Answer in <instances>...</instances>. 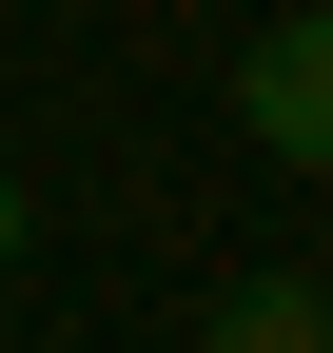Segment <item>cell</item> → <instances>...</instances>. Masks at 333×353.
Instances as JSON below:
<instances>
[{
    "label": "cell",
    "mask_w": 333,
    "mask_h": 353,
    "mask_svg": "<svg viewBox=\"0 0 333 353\" xmlns=\"http://www.w3.org/2000/svg\"><path fill=\"white\" fill-rule=\"evenodd\" d=\"M0 275H20V176H0Z\"/></svg>",
    "instance_id": "3"
},
{
    "label": "cell",
    "mask_w": 333,
    "mask_h": 353,
    "mask_svg": "<svg viewBox=\"0 0 333 353\" xmlns=\"http://www.w3.org/2000/svg\"><path fill=\"white\" fill-rule=\"evenodd\" d=\"M235 118H255V157L333 176V0H294V20H255V59H235Z\"/></svg>",
    "instance_id": "1"
},
{
    "label": "cell",
    "mask_w": 333,
    "mask_h": 353,
    "mask_svg": "<svg viewBox=\"0 0 333 353\" xmlns=\"http://www.w3.org/2000/svg\"><path fill=\"white\" fill-rule=\"evenodd\" d=\"M196 353H333V275H235Z\"/></svg>",
    "instance_id": "2"
}]
</instances>
